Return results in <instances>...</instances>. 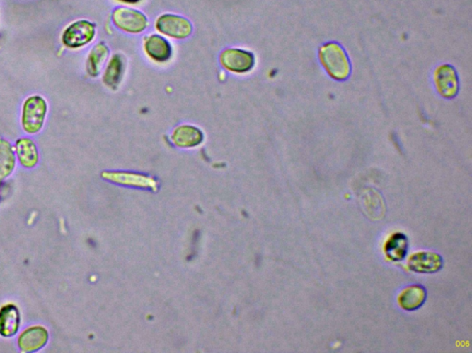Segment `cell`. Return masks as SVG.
I'll use <instances>...</instances> for the list:
<instances>
[{"mask_svg":"<svg viewBox=\"0 0 472 353\" xmlns=\"http://www.w3.org/2000/svg\"><path fill=\"white\" fill-rule=\"evenodd\" d=\"M318 56L323 68L335 80H345L351 75L352 68L349 57L337 42H328L322 45Z\"/></svg>","mask_w":472,"mask_h":353,"instance_id":"cell-1","label":"cell"},{"mask_svg":"<svg viewBox=\"0 0 472 353\" xmlns=\"http://www.w3.org/2000/svg\"><path fill=\"white\" fill-rule=\"evenodd\" d=\"M47 112V102L42 97H30L23 105V119H21L23 129L28 133H38L44 126Z\"/></svg>","mask_w":472,"mask_h":353,"instance_id":"cell-2","label":"cell"},{"mask_svg":"<svg viewBox=\"0 0 472 353\" xmlns=\"http://www.w3.org/2000/svg\"><path fill=\"white\" fill-rule=\"evenodd\" d=\"M112 19L117 28L134 35L144 32L149 25L147 17L142 12L129 8H117L113 12Z\"/></svg>","mask_w":472,"mask_h":353,"instance_id":"cell-3","label":"cell"},{"mask_svg":"<svg viewBox=\"0 0 472 353\" xmlns=\"http://www.w3.org/2000/svg\"><path fill=\"white\" fill-rule=\"evenodd\" d=\"M156 29L163 35L175 39L190 37L193 26L190 20L175 14H163L156 20Z\"/></svg>","mask_w":472,"mask_h":353,"instance_id":"cell-4","label":"cell"},{"mask_svg":"<svg viewBox=\"0 0 472 353\" xmlns=\"http://www.w3.org/2000/svg\"><path fill=\"white\" fill-rule=\"evenodd\" d=\"M220 62L225 69L236 74H243L254 68L255 60L251 52L229 48L221 54Z\"/></svg>","mask_w":472,"mask_h":353,"instance_id":"cell-5","label":"cell"},{"mask_svg":"<svg viewBox=\"0 0 472 353\" xmlns=\"http://www.w3.org/2000/svg\"><path fill=\"white\" fill-rule=\"evenodd\" d=\"M434 81L437 92L443 98L453 99L458 95L459 82L456 69L450 65H442L435 69Z\"/></svg>","mask_w":472,"mask_h":353,"instance_id":"cell-6","label":"cell"},{"mask_svg":"<svg viewBox=\"0 0 472 353\" xmlns=\"http://www.w3.org/2000/svg\"><path fill=\"white\" fill-rule=\"evenodd\" d=\"M96 35V26L88 20H79L71 24L64 32V44L71 48L84 47L93 41Z\"/></svg>","mask_w":472,"mask_h":353,"instance_id":"cell-7","label":"cell"},{"mask_svg":"<svg viewBox=\"0 0 472 353\" xmlns=\"http://www.w3.org/2000/svg\"><path fill=\"white\" fill-rule=\"evenodd\" d=\"M408 267L413 273H434L442 269L443 258L435 252H417L410 256L408 261Z\"/></svg>","mask_w":472,"mask_h":353,"instance_id":"cell-8","label":"cell"},{"mask_svg":"<svg viewBox=\"0 0 472 353\" xmlns=\"http://www.w3.org/2000/svg\"><path fill=\"white\" fill-rule=\"evenodd\" d=\"M47 330L38 325V327H32L24 330L21 334L18 344H19L21 351L32 352L42 349L47 344Z\"/></svg>","mask_w":472,"mask_h":353,"instance_id":"cell-9","label":"cell"},{"mask_svg":"<svg viewBox=\"0 0 472 353\" xmlns=\"http://www.w3.org/2000/svg\"><path fill=\"white\" fill-rule=\"evenodd\" d=\"M204 135L199 128L193 126H180L175 128L172 135V141L176 147L193 148L203 142Z\"/></svg>","mask_w":472,"mask_h":353,"instance_id":"cell-10","label":"cell"},{"mask_svg":"<svg viewBox=\"0 0 472 353\" xmlns=\"http://www.w3.org/2000/svg\"><path fill=\"white\" fill-rule=\"evenodd\" d=\"M146 54L156 62H166L172 56V47L166 39L154 35L146 38L144 42Z\"/></svg>","mask_w":472,"mask_h":353,"instance_id":"cell-11","label":"cell"},{"mask_svg":"<svg viewBox=\"0 0 472 353\" xmlns=\"http://www.w3.org/2000/svg\"><path fill=\"white\" fill-rule=\"evenodd\" d=\"M426 290L422 285H414L405 288L398 298L401 309L407 311H414L420 309L426 300Z\"/></svg>","mask_w":472,"mask_h":353,"instance_id":"cell-12","label":"cell"},{"mask_svg":"<svg viewBox=\"0 0 472 353\" xmlns=\"http://www.w3.org/2000/svg\"><path fill=\"white\" fill-rule=\"evenodd\" d=\"M20 313L14 304H7L0 309V335L12 337L20 327Z\"/></svg>","mask_w":472,"mask_h":353,"instance_id":"cell-13","label":"cell"},{"mask_svg":"<svg viewBox=\"0 0 472 353\" xmlns=\"http://www.w3.org/2000/svg\"><path fill=\"white\" fill-rule=\"evenodd\" d=\"M407 237L402 233H396L389 237L385 245V254L392 261H403L408 252Z\"/></svg>","mask_w":472,"mask_h":353,"instance_id":"cell-14","label":"cell"},{"mask_svg":"<svg viewBox=\"0 0 472 353\" xmlns=\"http://www.w3.org/2000/svg\"><path fill=\"white\" fill-rule=\"evenodd\" d=\"M16 152L21 165L33 167L38 162V152L35 143L28 138L18 140Z\"/></svg>","mask_w":472,"mask_h":353,"instance_id":"cell-15","label":"cell"},{"mask_svg":"<svg viewBox=\"0 0 472 353\" xmlns=\"http://www.w3.org/2000/svg\"><path fill=\"white\" fill-rule=\"evenodd\" d=\"M103 178L108 179L109 181L117 182V184L135 185L141 187H152L155 185V181L148 176L136 174H129V173L118 172H105L103 173Z\"/></svg>","mask_w":472,"mask_h":353,"instance_id":"cell-16","label":"cell"},{"mask_svg":"<svg viewBox=\"0 0 472 353\" xmlns=\"http://www.w3.org/2000/svg\"><path fill=\"white\" fill-rule=\"evenodd\" d=\"M14 167L13 149L7 140L0 138V181L10 176Z\"/></svg>","mask_w":472,"mask_h":353,"instance_id":"cell-17","label":"cell"},{"mask_svg":"<svg viewBox=\"0 0 472 353\" xmlns=\"http://www.w3.org/2000/svg\"><path fill=\"white\" fill-rule=\"evenodd\" d=\"M108 57V48L105 44H98L91 50L88 59L87 70L91 77L99 75L100 68Z\"/></svg>","mask_w":472,"mask_h":353,"instance_id":"cell-18","label":"cell"},{"mask_svg":"<svg viewBox=\"0 0 472 353\" xmlns=\"http://www.w3.org/2000/svg\"><path fill=\"white\" fill-rule=\"evenodd\" d=\"M123 75V60L120 54L113 56L110 63L106 69L103 81L108 87L115 88L122 78Z\"/></svg>","mask_w":472,"mask_h":353,"instance_id":"cell-19","label":"cell"},{"mask_svg":"<svg viewBox=\"0 0 472 353\" xmlns=\"http://www.w3.org/2000/svg\"><path fill=\"white\" fill-rule=\"evenodd\" d=\"M120 1L122 2H126V3H137L141 1V0H120Z\"/></svg>","mask_w":472,"mask_h":353,"instance_id":"cell-20","label":"cell"}]
</instances>
